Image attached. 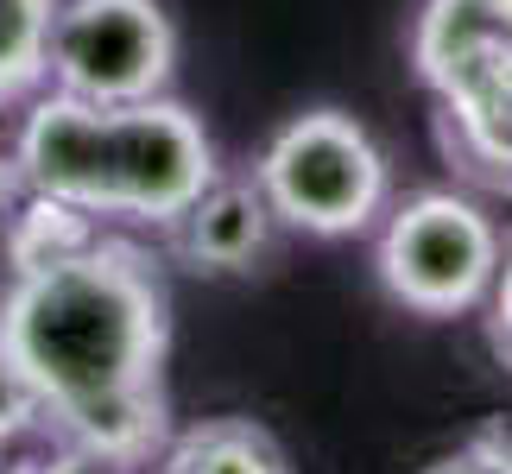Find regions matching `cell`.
Wrapping results in <instances>:
<instances>
[{
  "label": "cell",
  "mask_w": 512,
  "mask_h": 474,
  "mask_svg": "<svg viewBox=\"0 0 512 474\" xmlns=\"http://www.w3.org/2000/svg\"><path fill=\"white\" fill-rule=\"evenodd\" d=\"M171 298L146 247L95 234L70 260L13 272L0 291V354L32 386L57 443L152 468L165 424Z\"/></svg>",
  "instance_id": "cell-1"
},
{
  "label": "cell",
  "mask_w": 512,
  "mask_h": 474,
  "mask_svg": "<svg viewBox=\"0 0 512 474\" xmlns=\"http://www.w3.org/2000/svg\"><path fill=\"white\" fill-rule=\"evenodd\" d=\"M430 474H487V468H481V462H468V456H449V462H437Z\"/></svg>",
  "instance_id": "cell-15"
},
{
  "label": "cell",
  "mask_w": 512,
  "mask_h": 474,
  "mask_svg": "<svg viewBox=\"0 0 512 474\" xmlns=\"http://www.w3.org/2000/svg\"><path fill=\"white\" fill-rule=\"evenodd\" d=\"M152 474H291L279 437L253 418H203L165 437Z\"/></svg>",
  "instance_id": "cell-8"
},
{
  "label": "cell",
  "mask_w": 512,
  "mask_h": 474,
  "mask_svg": "<svg viewBox=\"0 0 512 474\" xmlns=\"http://www.w3.org/2000/svg\"><path fill=\"white\" fill-rule=\"evenodd\" d=\"M506 234L475 196L462 190H418L399 209H386L380 222V285L392 304L411 316H468L487 304V291L500 279Z\"/></svg>",
  "instance_id": "cell-4"
},
{
  "label": "cell",
  "mask_w": 512,
  "mask_h": 474,
  "mask_svg": "<svg viewBox=\"0 0 512 474\" xmlns=\"http://www.w3.org/2000/svg\"><path fill=\"white\" fill-rule=\"evenodd\" d=\"M102 222L70 203H57L45 190H19L7 209H0V253H7V272H32L51 260H70L76 247H89Z\"/></svg>",
  "instance_id": "cell-9"
},
{
  "label": "cell",
  "mask_w": 512,
  "mask_h": 474,
  "mask_svg": "<svg viewBox=\"0 0 512 474\" xmlns=\"http://www.w3.org/2000/svg\"><path fill=\"white\" fill-rule=\"evenodd\" d=\"M177 76V26L159 0H57L45 89L76 102H152Z\"/></svg>",
  "instance_id": "cell-5"
},
{
  "label": "cell",
  "mask_w": 512,
  "mask_h": 474,
  "mask_svg": "<svg viewBox=\"0 0 512 474\" xmlns=\"http://www.w3.org/2000/svg\"><path fill=\"white\" fill-rule=\"evenodd\" d=\"M171 253L190 272H215V279H234V272H253L272 253V234H279V215H272L266 190L253 177H222L215 171L196 203L165 228Z\"/></svg>",
  "instance_id": "cell-7"
},
{
  "label": "cell",
  "mask_w": 512,
  "mask_h": 474,
  "mask_svg": "<svg viewBox=\"0 0 512 474\" xmlns=\"http://www.w3.org/2000/svg\"><path fill=\"white\" fill-rule=\"evenodd\" d=\"M51 13L57 0H0V114L26 108L45 89Z\"/></svg>",
  "instance_id": "cell-10"
},
{
  "label": "cell",
  "mask_w": 512,
  "mask_h": 474,
  "mask_svg": "<svg viewBox=\"0 0 512 474\" xmlns=\"http://www.w3.org/2000/svg\"><path fill=\"white\" fill-rule=\"evenodd\" d=\"M13 474H32V468H13Z\"/></svg>",
  "instance_id": "cell-16"
},
{
  "label": "cell",
  "mask_w": 512,
  "mask_h": 474,
  "mask_svg": "<svg viewBox=\"0 0 512 474\" xmlns=\"http://www.w3.org/2000/svg\"><path fill=\"white\" fill-rule=\"evenodd\" d=\"M45 424V411H38V399H32V386L19 380V367L0 354V449H13L26 430H38Z\"/></svg>",
  "instance_id": "cell-11"
},
{
  "label": "cell",
  "mask_w": 512,
  "mask_h": 474,
  "mask_svg": "<svg viewBox=\"0 0 512 474\" xmlns=\"http://www.w3.org/2000/svg\"><path fill=\"white\" fill-rule=\"evenodd\" d=\"M487 342H494L500 367H512V234H506V253H500V279L487 291Z\"/></svg>",
  "instance_id": "cell-12"
},
{
  "label": "cell",
  "mask_w": 512,
  "mask_h": 474,
  "mask_svg": "<svg viewBox=\"0 0 512 474\" xmlns=\"http://www.w3.org/2000/svg\"><path fill=\"white\" fill-rule=\"evenodd\" d=\"M32 474H152V468H127V462H108V456H95V449L57 443L45 462H32Z\"/></svg>",
  "instance_id": "cell-13"
},
{
  "label": "cell",
  "mask_w": 512,
  "mask_h": 474,
  "mask_svg": "<svg viewBox=\"0 0 512 474\" xmlns=\"http://www.w3.org/2000/svg\"><path fill=\"white\" fill-rule=\"evenodd\" d=\"M437 95V140L462 177L512 196V45L475 51L424 76Z\"/></svg>",
  "instance_id": "cell-6"
},
{
  "label": "cell",
  "mask_w": 512,
  "mask_h": 474,
  "mask_svg": "<svg viewBox=\"0 0 512 474\" xmlns=\"http://www.w3.org/2000/svg\"><path fill=\"white\" fill-rule=\"evenodd\" d=\"M13 165L26 190L95 215V222H146L171 228L196 203L215 171V140L203 121L171 102H76V95L38 89L26 102L13 140Z\"/></svg>",
  "instance_id": "cell-2"
},
{
  "label": "cell",
  "mask_w": 512,
  "mask_h": 474,
  "mask_svg": "<svg viewBox=\"0 0 512 474\" xmlns=\"http://www.w3.org/2000/svg\"><path fill=\"white\" fill-rule=\"evenodd\" d=\"M468 462H481L487 474H512V418H487L462 449Z\"/></svg>",
  "instance_id": "cell-14"
},
{
  "label": "cell",
  "mask_w": 512,
  "mask_h": 474,
  "mask_svg": "<svg viewBox=\"0 0 512 474\" xmlns=\"http://www.w3.org/2000/svg\"><path fill=\"white\" fill-rule=\"evenodd\" d=\"M253 184L266 190V203L285 228L317 234V241H348V234H367L386 215L392 171L380 140L354 114L310 108L291 114L266 140Z\"/></svg>",
  "instance_id": "cell-3"
}]
</instances>
